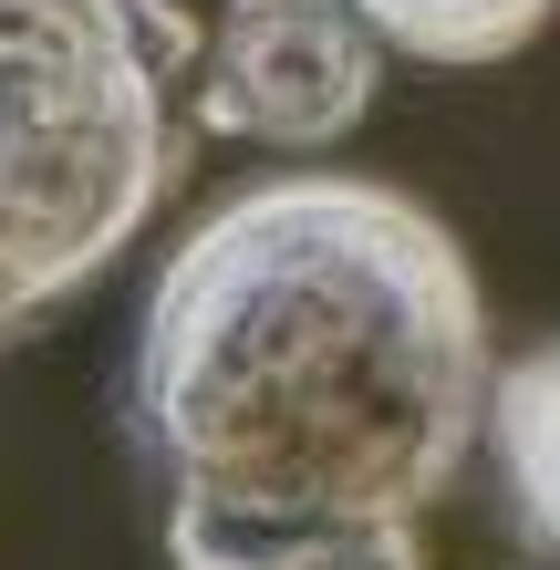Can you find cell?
Segmentation results:
<instances>
[{"label": "cell", "instance_id": "obj_1", "mask_svg": "<svg viewBox=\"0 0 560 570\" xmlns=\"http://www.w3.org/2000/svg\"><path fill=\"white\" fill-rule=\"evenodd\" d=\"M488 291L425 197L291 166L167 249L136 456L177 570H415L488 435Z\"/></svg>", "mask_w": 560, "mask_h": 570}, {"label": "cell", "instance_id": "obj_5", "mask_svg": "<svg viewBox=\"0 0 560 570\" xmlns=\"http://www.w3.org/2000/svg\"><path fill=\"white\" fill-rule=\"evenodd\" d=\"M550 11L560 0H353V21L415 62H509L540 42Z\"/></svg>", "mask_w": 560, "mask_h": 570}, {"label": "cell", "instance_id": "obj_2", "mask_svg": "<svg viewBox=\"0 0 560 570\" xmlns=\"http://www.w3.org/2000/svg\"><path fill=\"white\" fill-rule=\"evenodd\" d=\"M187 62V0H0V343L167 208Z\"/></svg>", "mask_w": 560, "mask_h": 570}, {"label": "cell", "instance_id": "obj_6", "mask_svg": "<svg viewBox=\"0 0 560 570\" xmlns=\"http://www.w3.org/2000/svg\"><path fill=\"white\" fill-rule=\"evenodd\" d=\"M415 570H425V560H415Z\"/></svg>", "mask_w": 560, "mask_h": 570}, {"label": "cell", "instance_id": "obj_4", "mask_svg": "<svg viewBox=\"0 0 560 570\" xmlns=\"http://www.w3.org/2000/svg\"><path fill=\"white\" fill-rule=\"evenodd\" d=\"M488 456H499V488H509V529L530 540L540 560H560V332L540 353L499 363L488 384Z\"/></svg>", "mask_w": 560, "mask_h": 570}, {"label": "cell", "instance_id": "obj_3", "mask_svg": "<svg viewBox=\"0 0 560 570\" xmlns=\"http://www.w3.org/2000/svg\"><path fill=\"white\" fill-rule=\"evenodd\" d=\"M384 42L353 21V0H218V31L197 42V125L228 146L322 156L374 115Z\"/></svg>", "mask_w": 560, "mask_h": 570}]
</instances>
